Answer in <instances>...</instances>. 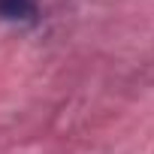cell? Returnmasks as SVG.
<instances>
[{"instance_id": "6da1fadb", "label": "cell", "mask_w": 154, "mask_h": 154, "mask_svg": "<svg viewBox=\"0 0 154 154\" xmlns=\"http://www.w3.org/2000/svg\"><path fill=\"white\" fill-rule=\"evenodd\" d=\"M36 9V0H0V18L6 21H33Z\"/></svg>"}]
</instances>
